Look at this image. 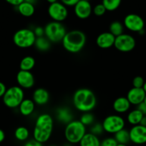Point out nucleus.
Listing matches in <instances>:
<instances>
[{
	"instance_id": "obj_1",
	"label": "nucleus",
	"mask_w": 146,
	"mask_h": 146,
	"mask_svg": "<svg viewBox=\"0 0 146 146\" xmlns=\"http://www.w3.org/2000/svg\"><path fill=\"white\" fill-rule=\"evenodd\" d=\"M54 120L48 113H42L36 119L33 130V139L40 143H47L52 135Z\"/></svg>"
},
{
	"instance_id": "obj_2",
	"label": "nucleus",
	"mask_w": 146,
	"mask_h": 146,
	"mask_svg": "<svg viewBox=\"0 0 146 146\" xmlns=\"http://www.w3.org/2000/svg\"><path fill=\"white\" fill-rule=\"evenodd\" d=\"M72 103L78 111L88 113L96 107L97 98L91 90L80 88L77 90L73 95Z\"/></svg>"
},
{
	"instance_id": "obj_3",
	"label": "nucleus",
	"mask_w": 146,
	"mask_h": 146,
	"mask_svg": "<svg viewBox=\"0 0 146 146\" xmlns=\"http://www.w3.org/2000/svg\"><path fill=\"white\" fill-rule=\"evenodd\" d=\"M86 35L80 30H71L67 32L62 41L63 47L66 51L77 54L82 51L86 44Z\"/></svg>"
},
{
	"instance_id": "obj_4",
	"label": "nucleus",
	"mask_w": 146,
	"mask_h": 146,
	"mask_svg": "<svg viewBox=\"0 0 146 146\" xmlns=\"http://www.w3.org/2000/svg\"><path fill=\"white\" fill-rule=\"evenodd\" d=\"M86 126L80 120H74L67 123L64 131V136L67 143L72 145L78 144L86 134Z\"/></svg>"
},
{
	"instance_id": "obj_5",
	"label": "nucleus",
	"mask_w": 146,
	"mask_h": 146,
	"mask_svg": "<svg viewBox=\"0 0 146 146\" xmlns=\"http://www.w3.org/2000/svg\"><path fill=\"white\" fill-rule=\"evenodd\" d=\"M44 36L50 42L57 43L62 41L67 33L65 27L62 22H50L44 27Z\"/></svg>"
},
{
	"instance_id": "obj_6",
	"label": "nucleus",
	"mask_w": 146,
	"mask_h": 146,
	"mask_svg": "<svg viewBox=\"0 0 146 146\" xmlns=\"http://www.w3.org/2000/svg\"><path fill=\"white\" fill-rule=\"evenodd\" d=\"M36 38V36L33 30L24 28L15 32L13 36V42L17 47L26 49L35 45Z\"/></svg>"
},
{
	"instance_id": "obj_7",
	"label": "nucleus",
	"mask_w": 146,
	"mask_h": 146,
	"mask_svg": "<svg viewBox=\"0 0 146 146\" xmlns=\"http://www.w3.org/2000/svg\"><path fill=\"white\" fill-rule=\"evenodd\" d=\"M25 99V92L19 86H12L7 89L2 100L3 102L9 108H17Z\"/></svg>"
},
{
	"instance_id": "obj_8",
	"label": "nucleus",
	"mask_w": 146,
	"mask_h": 146,
	"mask_svg": "<svg viewBox=\"0 0 146 146\" xmlns=\"http://www.w3.org/2000/svg\"><path fill=\"white\" fill-rule=\"evenodd\" d=\"M104 132L109 134H115L125 128V121L119 115H110L105 117L102 123Z\"/></svg>"
},
{
	"instance_id": "obj_9",
	"label": "nucleus",
	"mask_w": 146,
	"mask_h": 146,
	"mask_svg": "<svg viewBox=\"0 0 146 146\" xmlns=\"http://www.w3.org/2000/svg\"><path fill=\"white\" fill-rule=\"evenodd\" d=\"M135 46V40L129 34L123 33L115 37L114 47L121 52H129L133 51Z\"/></svg>"
},
{
	"instance_id": "obj_10",
	"label": "nucleus",
	"mask_w": 146,
	"mask_h": 146,
	"mask_svg": "<svg viewBox=\"0 0 146 146\" xmlns=\"http://www.w3.org/2000/svg\"><path fill=\"white\" fill-rule=\"evenodd\" d=\"M49 16L54 22H62L65 20L68 17V9L62 2H56L50 4L47 9Z\"/></svg>"
},
{
	"instance_id": "obj_11",
	"label": "nucleus",
	"mask_w": 146,
	"mask_h": 146,
	"mask_svg": "<svg viewBox=\"0 0 146 146\" xmlns=\"http://www.w3.org/2000/svg\"><path fill=\"white\" fill-rule=\"evenodd\" d=\"M124 27L129 31L140 32L144 29L145 22L143 18L136 14H129L126 15L123 21Z\"/></svg>"
},
{
	"instance_id": "obj_12",
	"label": "nucleus",
	"mask_w": 146,
	"mask_h": 146,
	"mask_svg": "<svg viewBox=\"0 0 146 146\" xmlns=\"http://www.w3.org/2000/svg\"><path fill=\"white\" fill-rule=\"evenodd\" d=\"M130 142L134 145H143L146 144V127L141 125H133L129 130Z\"/></svg>"
},
{
	"instance_id": "obj_13",
	"label": "nucleus",
	"mask_w": 146,
	"mask_h": 146,
	"mask_svg": "<svg viewBox=\"0 0 146 146\" xmlns=\"http://www.w3.org/2000/svg\"><path fill=\"white\" fill-rule=\"evenodd\" d=\"M17 84L22 89H30L35 85V77L31 71L19 70L17 74Z\"/></svg>"
},
{
	"instance_id": "obj_14",
	"label": "nucleus",
	"mask_w": 146,
	"mask_h": 146,
	"mask_svg": "<svg viewBox=\"0 0 146 146\" xmlns=\"http://www.w3.org/2000/svg\"><path fill=\"white\" fill-rule=\"evenodd\" d=\"M75 15L80 19H86L91 16L92 13V7L88 1L80 0L74 6Z\"/></svg>"
},
{
	"instance_id": "obj_15",
	"label": "nucleus",
	"mask_w": 146,
	"mask_h": 146,
	"mask_svg": "<svg viewBox=\"0 0 146 146\" xmlns=\"http://www.w3.org/2000/svg\"><path fill=\"white\" fill-rule=\"evenodd\" d=\"M115 36L110 32L100 34L96 39V44L101 49H109L114 46Z\"/></svg>"
},
{
	"instance_id": "obj_16",
	"label": "nucleus",
	"mask_w": 146,
	"mask_h": 146,
	"mask_svg": "<svg viewBox=\"0 0 146 146\" xmlns=\"http://www.w3.org/2000/svg\"><path fill=\"white\" fill-rule=\"evenodd\" d=\"M146 93L143 88H133L127 92V99L131 105H137L144 100Z\"/></svg>"
},
{
	"instance_id": "obj_17",
	"label": "nucleus",
	"mask_w": 146,
	"mask_h": 146,
	"mask_svg": "<svg viewBox=\"0 0 146 146\" xmlns=\"http://www.w3.org/2000/svg\"><path fill=\"white\" fill-rule=\"evenodd\" d=\"M50 93L46 89L42 88H36L32 94V100L37 105H44L50 100Z\"/></svg>"
},
{
	"instance_id": "obj_18",
	"label": "nucleus",
	"mask_w": 146,
	"mask_h": 146,
	"mask_svg": "<svg viewBox=\"0 0 146 146\" xmlns=\"http://www.w3.org/2000/svg\"><path fill=\"white\" fill-rule=\"evenodd\" d=\"M131 104L128 101L126 97H119L113 102V108L116 113L123 114L130 110Z\"/></svg>"
},
{
	"instance_id": "obj_19",
	"label": "nucleus",
	"mask_w": 146,
	"mask_h": 146,
	"mask_svg": "<svg viewBox=\"0 0 146 146\" xmlns=\"http://www.w3.org/2000/svg\"><path fill=\"white\" fill-rule=\"evenodd\" d=\"M56 117L57 120L63 124H66L70 123L73 120V115L72 113L70 108L67 107H62L58 108L56 112Z\"/></svg>"
},
{
	"instance_id": "obj_20",
	"label": "nucleus",
	"mask_w": 146,
	"mask_h": 146,
	"mask_svg": "<svg viewBox=\"0 0 146 146\" xmlns=\"http://www.w3.org/2000/svg\"><path fill=\"white\" fill-rule=\"evenodd\" d=\"M35 105L36 104L32 99H24L18 108L22 115L29 116L35 111Z\"/></svg>"
},
{
	"instance_id": "obj_21",
	"label": "nucleus",
	"mask_w": 146,
	"mask_h": 146,
	"mask_svg": "<svg viewBox=\"0 0 146 146\" xmlns=\"http://www.w3.org/2000/svg\"><path fill=\"white\" fill-rule=\"evenodd\" d=\"M100 142L98 136L91 133H86L79 145L80 146H100Z\"/></svg>"
},
{
	"instance_id": "obj_22",
	"label": "nucleus",
	"mask_w": 146,
	"mask_h": 146,
	"mask_svg": "<svg viewBox=\"0 0 146 146\" xmlns=\"http://www.w3.org/2000/svg\"><path fill=\"white\" fill-rule=\"evenodd\" d=\"M17 7V10L19 14L25 17H30L35 14V8L33 4L23 2Z\"/></svg>"
},
{
	"instance_id": "obj_23",
	"label": "nucleus",
	"mask_w": 146,
	"mask_h": 146,
	"mask_svg": "<svg viewBox=\"0 0 146 146\" xmlns=\"http://www.w3.org/2000/svg\"><path fill=\"white\" fill-rule=\"evenodd\" d=\"M143 116H144V115L136 108L127 114V120L129 124L132 125L133 126L136 125L140 124Z\"/></svg>"
},
{
	"instance_id": "obj_24",
	"label": "nucleus",
	"mask_w": 146,
	"mask_h": 146,
	"mask_svg": "<svg viewBox=\"0 0 146 146\" xmlns=\"http://www.w3.org/2000/svg\"><path fill=\"white\" fill-rule=\"evenodd\" d=\"M35 46L36 49L41 52L47 51L51 47V42L44 36L36 37Z\"/></svg>"
},
{
	"instance_id": "obj_25",
	"label": "nucleus",
	"mask_w": 146,
	"mask_h": 146,
	"mask_svg": "<svg viewBox=\"0 0 146 146\" xmlns=\"http://www.w3.org/2000/svg\"><path fill=\"white\" fill-rule=\"evenodd\" d=\"M35 66V60L32 56H26L22 59L19 64L21 70L31 71Z\"/></svg>"
},
{
	"instance_id": "obj_26",
	"label": "nucleus",
	"mask_w": 146,
	"mask_h": 146,
	"mask_svg": "<svg viewBox=\"0 0 146 146\" xmlns=\"http://www.w3.org/2000/svg\"><path fill=\"white\" fill-rule=\"evenodd\" d=\"M115 139L116 140L117 143H121V144H128L130 142V133L129 130L123 128L120 131L117 132L115 134H114Z\"/></svg>"
},
{
	"instance_id": "obj_27",
	"label": "nucleus",
	"mask_w": 146,
	"mask_h": 146,
	"mask_svg": "<svg viewBox=\"0 0 146 146\" xmlns=\"http://www.w3.org/2000/svg\"><path fill=\"white\" fill-rule=\"evenodd\" d=\"M15 137L18 141H27L29 137V130L25 126H19L15 130Z\"/></svg>"
},
{
	"instance_id": "obj_28",
	"label": "nucleus",
	"mask_w": 146,
	"mask_h": 146,
	"mask_svg": "<svg viewBox=\"0 0 146 146\" xmlns=\"http://www.w3.org/2000/svg\"><path fill=\"white\" fill-rule=\"evenodd\" d=\"M110 32L113 34L115 36H117L119 35L123 34L124 32V25L119 21H114L110 25Z\"/></svg>"
},
{
	"instance_id": "obj_29",
	"label": "nucleus",
	"mask_w": 146,
	"mask_h": 146,
	"mask_svg": "<svg viewBox=\"0 0 146 146\" xmlns=\"http://www.w3.org/2000/svg\"><path fill=\"white\" fill-rule=\"evenodd\" d=\"M122 0H102V4L107 11L113 12L119 8L121 5Z\"/></svg>"
},
{
	"instance_id": "obj_30",
	"label": "nucleus",
	"mask_w": 146,
	"mask_h": 146,
	"mask_svg": "<svg viewBox=\"0 0 146 146\" xmlns=\"http://www.w3.org/2000/svg\"><path fill=\"white\" fill-rule=\"evenodd\" d=\"M94 120H95V117L94 115L90 113V112H88V113H84L80 117V121L85 126H89L92 125L94 123Z\"/></svg>"
},
{
	"instance_id": "obj_31",
	"label": "nucleus",
	"mask_w": 146,
	"mask_h": 146,
	"mask_svg": "<svg viewBox=\"0 0 146 146\" xmlns=\"http://www.w3.org/2000/svg\"><path fill=\"white\" fill-rule=\"evenodd\" d=\"M104 130L103 127H102V123H93V124L91 125L90 127V133H92V134L95 135L97 136H99L100 135H102L103 133Z\"/></svg>"
},
{
	"instance_id": "obj_32",
	"label": "nucleus",
	"mask_w": 146,
	"mask_h": 146,
	"mask_svg": "<svg viewBox=\"0 0 146 146\" xmlns=\"http://www.w3.org/2000/svg\"><path fill=\"white\" fill-rule=\"evenodd\" d=\"M107 12L106 9L104 7V5L101 4H98V5H95L93 8H92V12L94 15L97 17H102Z\"/></svg>"
},
{
	"instance_id": "obj_33",
	"label": "nucleus",
	"mask_w": 146,
	"mask_h": 146,
	"mask_svg": "<svg viewBox=\"0 0 146 146\" xmlns=\"http://www.w3.org/2000/svg\"><path fill=\"white\" fill-rule=\"evenodd\" d=\"M117 143L114 137H108L100 142V146H117Z\"/></svg>"
},
{
	"instance_id": "obj_34",
	"label": "nucleus",
	"mask_w": 146,
	"mask_h": 146,
	"mask_svg": "<svg viewBox=\"0 0 146 146\" xmlns=\"http://www.w3.org/2000/svg\"><path fill=\"white\" fill-rule=\"evenodd\" d=\"M144 83H145L144 79L140 76H136L135 78H134V79H133V88H143Z\"/></svg>"
},
{
	"instance_id": "obj_35",
	"label": "nucleus",
	"mask_w": 146,
	"mask_h": 146,
	"mask_svg": "<svg viewBox=\"0 0 146 146\" xmlns=\"http://www.w3.org/2000/svg\"><path fill=\"white\" fill-rule=\"evenodd\" d=\"M33 31L34 32H35V35L36 37L44 36V28L42 27H36Z\"/></svg>"
},
{
	"instance_id": "obj_36",
	"label": "nucleus",
	"mask_w": 146,
	"mask_h": 146,
	"mask_svg": "<svg viewBox=\"0 0 146 146\" xmlns=\"http://www.w3.org/2000/svg\"><path fill=\"white\" fill-rule=\"evenodd\" d=\"M23 146H43V144L40 142L36 141L35 139H32V140H27L24 144Z\"/></svg>"
},
{
	"instance_id": "obj_37",
	"label": "nucleus",
	"mask_w": 146,
	"mask_h": 146,
	"mask_svg": "<svg viewBox=\"0 0 146 146\" xmlns=\"http://www.w3.org/2000/svg\"><path fill=\"white\" fill-rule=\"evenodd\" d=\"M80 0H60V2L66 7H74Z\"/></svg>"
},
{
	"instance_id": "obj_38",
	"label": "nucleus",
	"mask_w": 146,
	"mask_h": 146,
	"mask_svg": "<svg viewBox=\"0 0 146 146\" xmlns=\"http://www.w3.org/2000/svg\"><path fill=\"white\" fill-rule=\"evenodd\" d=\"M137 109L139 110L144 115H146V104L144 102H142L137 105Z\"/></svg>"
},
{
	"instance_id": "obj_39",
	"label": "nucleus",
	"mask_w": 146,
	"mask_h": 146,
	"mask_svg": "<svg viewBox=\"0 0 146 146\" xmlns=\"http://www.w3.org/2000/svg\"><path fill=\"white\" fill-rule=\"evenodd\" d=\"M8 4L15 7H18L20 4L25 2V0H5Z\"/></svg>"
},
{
	"instance_id": "obj_40",
	"label": "nucleus",
	"mask_w": 146,
	"mask_h": 146,
	"mask_svg": "<svg viewBox=\"0 0 146 146\" xmlns=\"http://www.w3.org/2000/svg\"><path fill=\"white\" fill-rule=\"evenodd\" d=\"M7 91V87L3 82H0V98H3L4 95Z\"/></svg>"
},
{
	"instance_id": "obj_41",
	"label": "nucleus",
	"mask_w": 146,
	"mask_h": 146,
	"mask_svg": "<svg viewBox=\"0 0 146 146\" xmlns=\"http://www.w3.org/2000/svg\"><path fill=\"white\" fill-rule=\"evenodd\" d=\"M5 133L4 132V130H2V129H0V143H2V142L5 140Z\"/></svg>"
},
{
	"instance_id": "obj_42",
	"label": "nucleus",
	"mask_w": 146,
	"mask_h": 146,
	"mask_svg": "<svg viewBox=\"0 0 146 146\" xmlns=\"http://www.w3.org/2000/svg\"><path fill=\"white\" fill-rule=\"evenodd\" d=\"M139 125H141L146 127V115L143 116V117L142 118L141 121H140V124H139Z\"/></svg>"
},
{
	"instance_id": "obj_43",
	"label": "nucleus",
	"mask_w": 146,
	"mask_h": 146,
	"mask_svg": "<svg viewBox=\"0 0 146 146\" xmlns=\"http://www.w3.org/2000/svg\"><path fill=\"white\" fill-rule=\"evenodd\" d=\"M25 2H29V3H31V4H35V2H36V0H25Z\"/></svg>"
},
{
	"instance_id": "obj_44",
	"label": "nucleus",
	"mask_w": 146,
	"mask_h": 146,
	"mask_svg": "<svg viewBox=\"0 0 146 146\" xmlns=\"http://www.w3.org/2000/svg\"><path fill=\"white\" fill-rule=\"evenodd\" d=\"M46 1L50 4H52V3H54V2H57V0H46Z\"/></svg>"
},
{
	"instance_id": "obj_45",
	"label": "nucleus",
	"mask_w": 146,
	"mask_h": 146,
	"mask_svg": "<svg viewBox=\"0 0 146 146\" xmlns=\"http://www.w3.org/2000/svg\"><path fill=\"white\" fill-rule=\"evenodd\" d=\"M143 90H144L145 92V93H146V82H145L144 85H143Z\"/></svg>"
},
{
	"instance_id": "obj_46",
	"label": "nucleus",
	"mask_w": 146,
	"mask_h": 146,
	"mask_svg": "<svg viewBox=\"0 0 146 146\" xmlns=\"http://www.w3.org/2000/svg\"><path fill=\"white\" fill-rule=\"evenodd\" d=\"M117 146H127V144H121V143H117Z\"/></svg>"
},
{
	"instance_id": "obj_47",
	"label": "nucleus",
	"mask_w": 146,
	"mask_h": 146,
	"mask_svg": "<svg viewBox=\"0 0 146 146\" xmlns=\"http://www.w3.org/2000/svg\"><path fill=\"white\" fill-rule=\"evenodd\" d=\"M71 145H72V144H70V143H67V144H65V145H64V146H71Z\"/></svg>"
},
{
	"instance_id": "obj_48",
	"label": "nucleus",
	"mask_w": 146,
	"mask_h": 146,
	"mask_svg": "<svg viewBox=\"0 0 146 146\" xmlns=\"http://www.w3.org/2000/svg\"><path fill=\"white\" fill-rule=\"evenodd\" d=\"M143 102H144L146 104V95H145V98H144V100H143Z\"/></svg>"
},
{
	"instance_id": "obj_49",
	"label": "nucleus",
	"mask_w": 146,
	"mask_h": 146,
	"mask_svg": "<svg viewBox=\"0 0 146 146\" xmlns=\"http://www.w3.org/2000/svg\"><path fill=\"white\" fill-rule=\"evenodd\" d=\"M48 146H57V145H48Z\"/></svg>"
},
{
	"instance_id": "obj_50",
	"label": "nucleus",
	"mask_w": 146,
	"mask_h": 146,
	"mask_svg": "<svg viewBox=\"0 0 146 146\" xmlns=\"http://www.w3.org/2000/svg\"><path fill=\"white\" fill-rule=\"evenodd\" d=\"M133 146H142V145H133Z\"/></svg>"
},
{
	"instance_id": "obj_51",
	"label": "nucleus",
	"mask_w": 146,
	"mask_h": 146,
	"mask_svg": "<svg viewBox=\"0 0 146 146\" xmlns=\"http://www.w3.org/2000/svg\"><path fill=\"white\" fill-rule=\"evenodd\" d=\"M85 1H88V2H90V0H85Z\"/></svg>"
}]
</instances>
